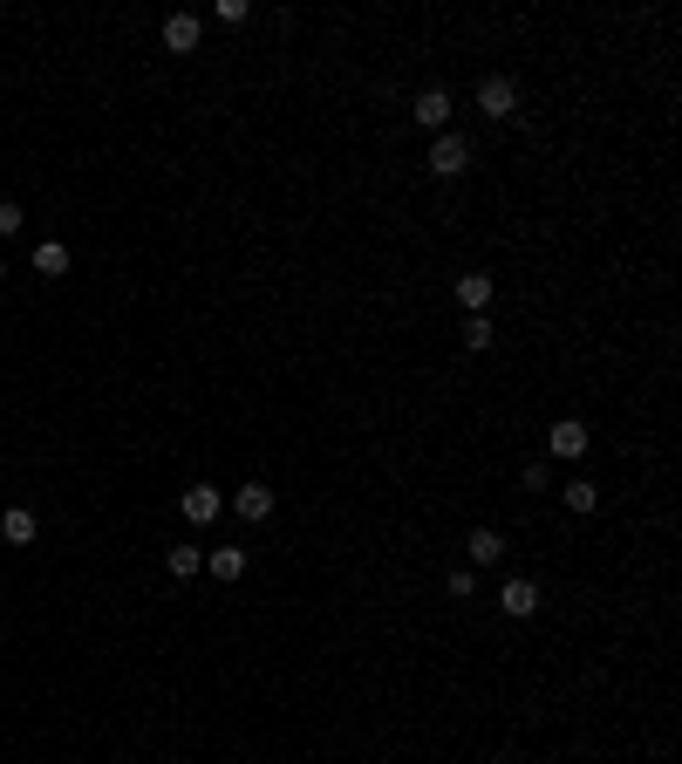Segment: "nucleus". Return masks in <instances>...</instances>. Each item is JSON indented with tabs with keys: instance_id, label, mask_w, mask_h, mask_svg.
Returning <instances> with one entry per match:
<instances>
[{
	"instance_id": "obj_1",
	"label": "nucleus",
	"mask_w": 682,
	"mask_h": 764,
	"mask_svg": "<svg viewBox=\"0 0 682 764\" xmlns=\"http://www.w3.org/2000/svg\"><path fill=\"white\" fill-rule=\"evenodd\" d=\"M423 171H430V178H464V171H471V144H464L457 130H437V144L423 151Z\"/></svg>"
},
{
	"instance_id": "obj_2",
	"label": "nucleus",
	"mask_w": 682,
	"mask_h": 764,
	"mask_svg": "<svg viewBox=\"0 0 682 764\" xmlns=\"http://www.w3.org/2000/svg\"><path fill=\"white\" fill-rule=\"evenodd\" d=\"M478 116L512 123V116H519V76H485L478 82Z\"/></svg>"
},
{
	"instance_id": "obj_3",
	"label": "nucleus",
	"mask_w": 682,
	"mask_h": 764,
	"mask_svg": "<svg viewBox=\"0 0 682 764\" xmlns=\"http://www.w3.org/2000/svg\"><path fill=\"white\" fill-rule=\"evenodd\" d=\"M178 512H185L191 526H212V519L226 512V492H219V485H185V498H178Z\"/></svg>"
},
{
	"instance_id": "obj_4",
	"label": "nucleus",
	"mask_w": 682,
	"mask_h": 764,
	"mask_svg": "<svg viewBox=\"0 0 682 764\" xmlns=\"http://www.w3.org/2000/svg\"><path fill=\"white\" fill-rule=\"evenodd\" d=\"M498 608L512 614V621H532V614H539V580H526V573H512V580L498 587Z\"/></svg>"
},
{
	"instance_id": "obj_5",
	"label": "nucleus",
	"mask_w": 682,
	"mask_h": 764,
	"mask_svg": "<svg viewBox=\"0 0 682 764\" xmlns=\"http://www.w3.org/2000/svg\"><path fill=\"white\" fill-rule=\"evenodd\" d=\"M232 512H239L246 526L273 519V485H260V478H253V485H239V492H232Z\"/></svg>"
},
{
	"instance_id": "obj_6",
	"label": "nucleus",
	"mask_w": 682,
	"mask_h": 764,
	"mask_svg": "<svg viewBox=\"0 0 682 764\" xmlns=\"http://www.w3.org/2000/svg\"><path fill=\"white\" fill-rule=\"evenodd\" d=\"M546 444H553V458H587V423L560 417L553 430H546Z\"/></svg>"
},
{
	"instance_id": "obj_7",
	"label": "nucleus",
	"mask_w": 682,
	"mask_h": 764,
	"mask_svg": "<svg viewBox=\"0 0 682 764\" xmlns=\"http://www.w3.org/2000/svg\"><path fill=\"white\" fill-rule=\"evenodd\" d=\"M417 123L423 130H451V89H417Z\"/></svg>"
},
{
	"instance_id": "obj_8",
	"label": "nucleus",
	"mask_w": 682,
	"mask_h": 764,
	"mask_svg": "<svg viewBox=\"0 0 682 764\" xmlns=\"http://www.w3.org/2000/svg\"><path fill=\"white\" fill-rule=\"evenodd\" d=\"M198 41H205V21H198V14H171V21H164V48H171V55H191Z\"/></svg>"
},
{
	"instance_id": "obj_9",
	"label": "nucleus",
	"mask_w": 682,
	"mask_h": 764,
	"mask_svg": "<svg viewBox=\"0 0 682 764\" xmlns=\"http://www.w3.org/2000/svg\"><path fill=\"white\" fill-rule=\"evenodd\" d=\"M464 546H471V567H478V573L505 567V533H492V526H478V533L464 539Z\"/></svg>"
},
{
	"instance_id": "obj_10",
	"label": "nucleus",
	"mask_w": 682,
	"mask_h": 764,
	"mask_svg": "<svg viewBox=\"0 0 682 764\" xmlns=\"http://www.w3.org/2000/svg\"><path fill=\"white\" fill-rule=\"evenodd\" d=\"M457 301H464V314H485L492 307V273H457Z\"/></svg>"
},
{
	"instance_id": "obj_11",
	"label": "nucleus",
	"mask_w": 682,
	"mask_h": 764,
	"mask_svg": "<svg viewBox=\"0 0 682 764\" xmlns=\"http://www.w3.org/2000/svg\"><path fill=\"white\" fill-rule=\"evenodd\" d=\"M35 512H28V505H14V512H0V539H14V546H35Z\"/></svg>"
},
{
	"instance_id": "obj_12",
	"label": "nucleus",
	"mask_w": 682,
	"mask_h": 764,
	"mask_svg": "<svg viewBox=\"0 0 682 764\" xmlns=\"http://www.w3.org/2000/svg\"><path fill=\"white\" fill-rule=\"evenodd\" d=\"M35 273L41 280H62V273H69V246H62V239H41L35 246Z\"/></svg>"
},
{
	"instance_id": "obj_13",
	"label": "nucleus",
	"mask_w": 682,
	"mask_h": 764,
	"mask_svg": "<svg viewBox=\"0 0 682 764\" xmlns=\"http://www.w3.org/2000/svg\"><path fill=\"white\" fill-rule=\"evenodd\" d=\"M205 573H212V580H239V573H246V553H239V546H212V553H205Z\"/></svg>"
},
{
	"instance_id": "obj_14",
	"label": "nucleus",
	"mask_w": 682,
	"mask_h": 764,
	"mask_svg": "<svg viewBox=\"0 0 682 764\" xmlns=\"http://www.w3.org/2000/svg\"><path fill=\"white\" fill-rule=\"evenodd\" d=\"M492 342H498V328H492V321H485V314H464V348H471V355H485Z\"/></svg>"
},
{
	"instance_id": "obj_15",
	"label": "nucleus",
	"mask_w": 682,
	"mask_h": 764,
	"mask_svg": "<svg viewBox=\"0 0 682 764\" xmlns=\"http://www.w3.org/2000/svg\"><path fill=\"white\" fill-rule=\"evenodd\" d=\"M164 567L178 573V580H191V573L205 567V553H198V546H171V553H164Z\"/></svg>"
},
{
	"instance_id": "obj_16",
	"label": "nucleus",
	"mask_w": 682,
	"mask_h": 764,
	"mask_svg": "<svg viewBox=\"0 0 682 764\" xmlns=\"http://www.w3.org/2000/svg\"><path fill=\"white\" fill-rule=\"evenodd\" d=\"M560 498H567V512H580V519H587V512L601 505V492H594L587 478H573V485H567V492H560Z\"/></svg>"
},
{
	"instance_id": "obj_17",
	"label": "nucleus",
	"mask_w": 682,
	"mask_h": 764,
	"mask_svg": "<svg viewBox=\"0 0 682 764\" xmlns=\"http://www.w3.org/2000/svg\"><path fill=\"white\" fill-rule=\"evenodd\" d=\"M28 226V212H21V205H14V198H0V239H14V232Z\"/></svg>"
},
{
	"instance_id": "obj_18",
	"label": "nucleus",
	"mask_w": 682,
	"mask_h": 764,
	"mask_svg": "<svg viewBox=\"0 0 682 764\" xmlns=\"http://www.w3.org/2000/svg\"><path fill=\"white\" fill-rule=\"evenodd\" d=\"M471 594H478V573H471V567L451 573V601H471Z\"/></svg>"
},
{
	"instance_id": "obj_19",
	"label": "nucleus",
	"mask_w": 682,
	"mask_h": 764,
	"mask_svg": "<svg viewBox=\"0 0 682 764\" xmlns=\"http://www.w3.org/2000/svg\"><path fill=\"white\" fill-rule=\"evenodd\" d=\"M0 280H7V260H0Z\"/></svg>"
}]
</instances>
